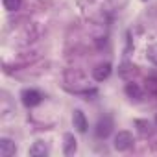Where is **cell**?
<instances>
[{
	"instance_id": "9a60e30c",
	"label": "cell",
	"mask_w": 157,
	"mask_h": 157,
	"mask_svg": "<svg viewBox=\"0 0 157 157\" xmlns=\"http://www.w3.org/2000/svg\"><path fill=\"white\" fill-rule=\"evenodd\" d=\"M153 122H155V126H157V115H155V118H153Z\"/></svg>"
},
{
	"instance_id": "6da1fadb",
	"label": "cell",
	"mask_w": 157,
	"mask_h": 157,
	"mask_svg": "<svg viewBox=\"0 0 157 157\" xmlns=\"http://www.w3.org/2000/svg\"><path fill=\"white\" fill-rule=\"evenodd\" d=\"M115 129V120L111 115H102L98 120H96V126H94V137L100 139V140H105L111 137Z\"/></svg>"
},
{
	"instance_id": "7c38bea8",
	"label": "cell",
	"mask_w": 157,
	"mask_h": 157,
	"mask_svg": "<svg viewBox=\"0 0 157 157\" xmlns=\"http://www.w3.org/2000/svg\"><path fill=\"white\" fill-rule=\"evenodd\" d=\"M146 57H148L150 63L157 65V43H153V44H150V46L146 48Z\"/></svg>"
},
{
	"instance_id": "ba28073f",
	"label": "cell",
	"mask_w": 157,
	"mask_h": 157,
	"mask_svg": "<svg viewBox=\"0 0 157 157\" xmlns=\"http://www.w3.org/2000/svg\"><path fill=\"white\" fill-rule=\"evenodd\" d=\"M124 93H126V96H128V98H131V100H135V102L142 100V96H144L142 87H140L139 83H135V82H128V83H126V87H124Z\"/></svg>"
},
{
	"instance_id": "2e32d148",
	"label": "cell",
	"mask_w": 157,
	"mask_h": 157,
	"mask_svg": "<svg viewBox=\"0 0 157 157\" xmlns=\"http://www.w3.org/2000/svg\"><path fill=\"white\" fill-rule=\"evenodd\" d=\"M142 2H148V0H142Z\"/></svg>"
},
{
	"instance_id": "7a4b0ae2",
	"label": "cell",
	"mask_w": 157,
	"mask_h": 157,
	"mask_svg": "<svg viewBox=\"0 0 157 157\" xmlns=\"http://www.w3.org/2000/svg\"><path fill=\"white\" fill-rule=\"evenodd\" d=\"M43 98H44L43 93L37 91V89H33V87H26V89L21 91V102H22V105L28 107V109L37 107V105L43 102Z\"/></svg>"
},
{
	"instance_id": "5b68a950",
	"label": "cell",
	"mask_w": 157,
	"mask_h": 157,
	"mask_svg": "<svg viewBox=\"0 0 157 157\" xmlns=\"http://www.w3.org/2000/svg\"><path fill=\"white\" fill-rule=\"evenodd\" d=\"M72 126L78 133H87L89 129V120L82 109H74L72 111Z\"/></svg>"
},
{
	"instance_id": "8fae6325",
	"label": "cell",
	"mask_w": 157,
	"mask_h": 157,
	"mask_svg": "<svg viewBox=\"0 0 157 157\" xmlns=\"http://www.w3.org/2000/svg\"><path fill=\"white\" fill-rule=\"evenodd\" d=\"M2 6H4V10H6L8 13H15V11L21 10L22 0H2Z\"/></svg>"
},
{
	"instance_id": "9c48e42d",
	"label": "cell",
	"mask_w": 157,
	"mask_h": 157,
	"mask_svg": "<svg viewBox=\"0 0 157 157\" xmlns=\"http://www.w3.org/2000/svg\"><path fill=\"white\" fill-rule=\"evenodd\" d=\"M32 157H46L48 153H50V150H48V144L46 142H43V140H35L32 146H30V151H28Z\"/></svg>"
},
{
	"instance_id": "3957f363",
	"label": "cell",
	"mask_w": 157,
	"mask_h": 157,
	"mask_svg": "<svg viewBox=\"0 0 157 157\" xmlns=\"http://www.w3.org/2000/svg\"><path fill=\"white\" fill-rule=\"evenodd\" d=\"M133 142H135L133 133L128 131V129H120V131L115 135V139H113V148H115L117 151H128V150L133 146Z\"/></svg>"
},
{
	"instance_id": "8992f818",
	"label": "cell",
	"mask_w": 157,
	"mask_h": 157,
	"mask_svg": "<svg viewBox=\"0 0 157 157\" xmlns=\"http://www.w3.org/2000/svg\"><path fill=\"white\" fill-rule=\"evenodd\" d=\"M17 153V144L10 137H0V155L2 157H13Z\"/></svg>"
},
{
	"instance_id": "52a82bcc",
	"label": "cell",
	"mask_w": 157,
	"mask_h": 157,
	"mask_svg": "<svg viewBox=\"0 0 157 157\" xmlns=\"http://www.w3.org/2000/svg\"><path fill=\"white\" fill-rule=\"evenodd\" d=\"M76 150H78V140H76L74 133H65L63 135V155L70 157L76 153Z\"/></svg>"
},
{
	"instance_id": "30bf717a",
	"label": "cell",
	"mask_w": 157,
	"mask_h": 157,
	"mask_svg": "<svg viewBox=\"0 0 157 157\" xmlns=\"http://www.w3.org/2000/svg\"><path fill=\"white\" fill-rule=\"evenodd\" d=\"M133 126H135L137 131H139L140 135H144V137L150 135L151 129H153V128H151V122H150L148 118H135V120H133Z\"/></svg>"
},
{
	"instance_id": "5bb4252c",
	"label": "cell",
	"mask_w": 157,
	"mask_h": 157,
	"mask_svg": "<svg viewBox=\"0 0 157 157\" xmlns=\"http://www.w3.org/2000/svg\"><path fill=\"white\" fill-rule=\"evenodd\" d=\"M146 89H148L150 93L157 94V80H155V78H150V80L146 82Z\"/></svg>"
},
{
	"instance_id": "277c9868",
	"label": "cell",
	"mask_w": 157,
	"mask_h": 157,
	"mask_svg": "<svg viewBox=\"0 0 157 157\" xmlns=\"http://www.w3.org/2000/svg\"><path fill=\"white\" fill-rule=\"evenodd\" d=\"M111 72H113V65L109 61H104V63H100V65H96L93 68V80L98 82V83H102V82L109 80Z\"/></svg>"
},
{
	"instance_id": "4fadbf2b",
	"label": "cell",
	"mask_w": 157,
	"mask_h": 157,
	"mask_svg": "<svg viewBox=\"0 0 157 157\" xmlns=\"http://www.w3.org/2000/svg\"><path fill=\"white\" fill-rule=\"evenodd\" d=\"M128 72H135V67L131 65V63H122L120 65V68H118V74L122 76V78H128Z\"/></svg>"
}]
</instances>
